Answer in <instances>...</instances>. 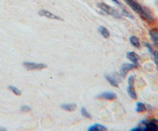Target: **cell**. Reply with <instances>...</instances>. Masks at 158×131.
<instances>
[{
    "mask_svg": "<svg viewBox=\"0 0 158 131\" xmlns=\"http://www.w3.org/2000/svg\"><path fill=\"white\" fill-rule=\"evenodd\" d=\"M97 6L98 8H100L101 10H103L106 14L112 15V16H115V17H116V18H121L120 14L118 13L116 9H113L112 7H111L110 5L105 3V2H98V3L97 4Z\"/></svg>",
    "mask_w": 158,
    "mask_h": 131,
    "instance_id": "cell-3",
    "label": "cell"
},
{
    "mask_svg": "<svg viewBox=\"0 0 158 131\" xmlns=\"http://www.w3.org/2000/svg\"><path fill=\"white\" fill-rule=\"evenodd\" d=\"M134 81H135V76L134 75H131L128 78V84L129 86H134Z\"/></svg>",
    "mask_w": 158,
    "mask_h": 131,
    "instance_id": "cell-21",
    "label": "cell"
},
{
    "mask_svg": "<svg viewBox=\"0 0 158 131\" xmlns=\"http://www.w3.org/2000/svg\"><path fill=\"white\" fill-rule=\"evenodd\" d=\"M0 130H6V128H0Z\"/></svg>",
    "mask_w": 158,
    "mask_h": 131,
    "instance_id": "cell-25",
    "label": "cell"
},
{
    "mask_svg": "<svg viewBox=\"0 0 158 131\" xmlns=\"http://www.w3.org/2000/svg\"><path fill=\"white\" fill-rule=\"evenodd\" d=\"M127 90L129 96H131V98L134 99V100L137 99V94H136V92H135V89H134V86H128Z\"/></svg>",
    "mask_w": 158,
    "mask_h": 131,
    "instance_id": "cell-13",
    "label": "cell"
},
{
    "mask_svg": "<svg viewBox=\"0 0 158 131\" xmlns=\"http://www.w3.org/2000/svg\"><path fill=\"white\" fill-rule=\"evenodd\" d=\"M121 15L122 16H125L129 17V18H131V19H134V16L131 14V13H129L128 11L126 9H122V12H121Z\"/></svg>",
    "mask_w": 158,
    "mask_h": 131,
    "instance_id": "cell-18",
    "label": "cell"
},
{
    "mask_svg": "<svg viewBox=\"0 0 158 131\" xmlns=\"http://www.w3.org/2000/svg\"><path fill=\"white\" fill-rule=\"evenodd\" d=\"M61 107L66 111H73L77 108V104H63L61 105Z\"/></svg>",
    "mask_w": 158,
    "mask_h": 131,
    "instance_id": "cell-11",
    "label": "cell"
},
{
    "mask_svg": "<svg viewBox=\"0 0 158 131\" xmlns=\"http://www.w3.org/2000/svg\"><path fill=\"white\" fill-rule=\"evenodd\" d=\"M130 42H131V43L132 44V45H134V47H136V48L140 47L139 40H138V38H137V37L134 36V35L130 37Z\"/></svg>",
    "mask_w": 158,
    "mask_h": 131,
    "instance_id": "cell-15",
    "label": "cell"
},
{
    "mask_svg": "<svg viewBox=\"0 0 158 131\" xmlns=\"http://www.w3.org/2000/svg\"><path fill=\"white\" fill-rule=\"evenodd\" d=\"M98 31H100V33L102 35V36H103L104 38H109V36H110V32H109V30L107 29L105 27L101 26V27H98Z\"/></svg>",
    "mask_w": 158,
    "mask_h": 131,
    "instance_id": "cell-12",
    "label": "cell"
},
{
    "mask_svg": "<svg viewBox=\"0 0 158 131\" xmlns=\"http://www.w3.org/2000/svg\"><path fill=\"white\" fill-rule=\"evenodd\" d=\"M24 66L29 70H41L48 67L46 64L43 63H33V62H25Z\"/></svg>",
    "mask_w": 158,
    "mask_h": 131,
    "instance_id": "cell-4",
    "label": "cell"
},
{
    "mask_svg": "<svg viewBox=\"0 0 158 131\" xmlns=\"http://www.w3.org/2000/svg\"><path fill=\"white\" fill-rule=\"evenodd\" d=\"M127 58L131 60L133 64H138V61L139 60V56L135 52L131 51V52H128L127 53Z\"/></svg>",
    "mask_w": 158,
    "mask_h": 131,
    "instance_id": "cell-8",
    "label": "cell"
},
{
    "mask_svg": "<svg viewBox=\"0 0 158 131\" xmlns=\"http://www.w3.org/2000/svg\"><path fill=\"white\" fill-rule=\"evenodd\" d=\"M39 15L41 16H45V17H48V18L52 19V20H63V19L61 18L60 16H57V15H55L54 13H51L49 11L46 10V9H41L39 11Z\"/></svg>",
    "mask_w": 158,
    "mask_h": 131,
    "instance_id": "cell-6",
    "label": "cell"
},
{
    "mask_svg": "<svg viewBox=\"0 0 158 131\" xmlns=\"http://www.w3.org/2000/svg\"><path fill=\"white\" fill-rule=\"evenodd\" d=\"M105 78H106V79L108 81H109V83L112 85V86H115V87H118V82L116 80V78H114L113 76H112V75H105Z\"/></svg>",
    "mask_w": 158,
    "mask_h": 131,
    "instance_id": "cell-14",
    "label": "cell"
},
{
    "mask_svg": "<svg viewBox=\"0 0 158 131\" xmlns=\"http://www.w3.org/2000/svg\"><path fill=\"white\" fill-rule=\"evenodd\" d=\"M107 130V127L105 126H102L101 124L96 123L93 126H90L88 128V131H105Z\"/></svg>",
    "mask_w": 158,
    "mask_h": 131,
    "instance_id": "cell-10",
    "label": "cell"
},
{
    "mask_svg": "<svg viewBox=\"0 0 158 131\" xmlns=\"http://www.w3.org/2000/svg\"><path fill=\"white\" fill-rule=\"evenodd\" d=\"M145 46H146V47L148 48V49H149V53H151V54H152V53H153V49H152V47H151V45H149V43H148V42H146V43H145Z\"/></svg>",
    "mask_w": 158,
    "mask_h": 131,
    "instance_id": "cell-23",
    "label": "cell"
},
{
    "mask_svg": "<svg viewBox=\"0 0 158 131\" xmlns=\"http://www.w3.org/2000/svg\"><path fill=\"white\" fill-rule=\"evenodd\" d=\"M81 115H83V116L86 117V118H91V115H90L89 113L87 111V110L85 108V107H82L81 110Z\"/></svg>",
    "mask_w": 158,
    "mask_h": 131,
    "instance_id": "cell-19",
    "label": "cell"
},
{
    "mask_svg": "<svg viewBox=\"0 0 158 131\" xmlns=\"http://www.w3.org/2000/svg\"><path fill=\"white\" fill-rule=\"evenodd\" d=\"M143 126H140L142 131H158V120L157 119H150L144 120L141 122Z\"/></svg>",
    "mask_w": 158,
    "mask_h": 131,
    "instance_id": "cell-2",
    "label": "cell"
},
{
    "mask_svg": "<svg viewBox=\"0 0 158 131\" xmlns=\"http://www.w3.org/2000/svg\"><path fill=\"white\" fill-rule=\"evenodd\" d=\"M117 97L116 94L113 92H104V93H101V94L97 95V98H100V99H105V100H114Z\"/></svg>",
    "mask_w": 158,
    "mask_h": 131,
    "instance_id": "cell-7",
    "label": "cell"
},
{
    "mask_svg": "<svg viewBox=\"0 0 158 131\" xmlns=\"http://www.w3.org/2000/svg\"><path fill=\"white\" fill-rule=\"evenodd\" d=\"M21 110L22 111H26V112H28V111H30L31 110V107L28 105H23L21 107Z\"/></svg>",
    "mask_w": 158,
    "mask_h": 131,
    "instance_id": "cell-22",
    "label": "cell"
},
{
    "mask_svg": "<svg viewBox=\"0 0 158 131\" xmlns=\"http://www.w3.org/2000/svg\"><path fill=\"white\" fill-rule=\"evenodd\" d=\"M152 55H153V60H154L155 64L156 65H158V51L156 50H153V53H152Z\"/></svg>",
    "mask_w": 158,
    "mask_h": 131,
    "instance_id": "cell-20",
    "label": "cell"
},
{
    "mask_svg": "<svg viewBox=\"0 0 158 131\" xmlns=\"http://www.w3.org/2000/svg\"><path fill=\"white\" fill-rule=\"evenodd\" d=\"M9 89H10L12 92H13L14 94L18 95V96H20V95H22V91L20 90V89H18V88H17L16 86H9Z\"/></svg>",
    "mask_w": 158,
    "mask_h": 131,
    "instance_id": "cell-17",
    "label": "cell"
},
{
    "mask_svg": "<svg viewBox=\"0 0 158 131\" xmlns=\"http://www.w3.org/2000/svg\"><path fill=\"white\" fill-rule=\"evenodd\" d=\"M146 110V107H145V104L142 103V102H138L137 103V107H136V111L138 112H143Z\"/></svg>",
    "mask_w": 158,
    "mask_h": 131,
    "instance_id": "cell-16",
    "label": "cell"
},
{
    "mask_svg": "<svg viewBox=\"0 0 158 131\" xmlns=\"http://www.w3.org/2000/svg\"><path fill=\"white\" fill-rule=\"evenodd\" d=\"M112 1H113V2H115V3L116 4V5H121V3H120V1H119V0H112Z\"/></svg>",
    "mask_w": 158,
    "mask_h": 131,
    "instance_id": "cell-24",
    "label": "cell"
},
{
    "mask_svg": "<svg viewBox=\"0 0 158 131\" xmlns=\"http://www.w3.org/2000/svg\"><path fill=\"white\" fill-rule=\"evenodd\" d=\"M150 38L153 41V44L158 47V31L156 29H151L149 31Z\"/></svg>",
    "mask_w": 158,
    "mask_h": 131,
    "instance_id": "cell-9",
    "label": "cell"
},
{
    "mask_svg": "<svg viewBox=\"0 0 158 131\" xmlns=\"http://www.w3.org/2000/svg\"><path fill=\"white\" fill-rule=\"evenodd\" d=\"M125 2L131 9H134L136 13H138L144 19H145L149 22L153 20V16L149 13V11L147 9H145V7H142V5L137 2H135L134 0H125Z\"/></svg>",
    "mask_w": 158,
    "mask_h": 131,
    "instance_id": "cell-1",
    "label": "cell"
},
{
    "mask_svg": "<svg viewBox=\"0 0 158 131\" xmlns=\"http://www.w3.org/2000/svg\"><path fill=\"white\" fill-rule=\"evenodd\" d=\"M138 66V64H128V63H125L123 64V65L120 67V75L122 76V78H125L126 75H127V72L129 71L132 70L134 67H137Z\"/></svg>",
    "mask_w": 158,
    "mask_h": 131,
    "instance_id": "cell-5",
    "label": "cell"
}]
</instances>
